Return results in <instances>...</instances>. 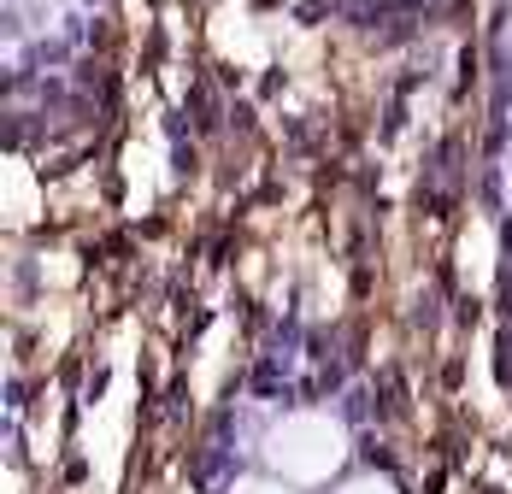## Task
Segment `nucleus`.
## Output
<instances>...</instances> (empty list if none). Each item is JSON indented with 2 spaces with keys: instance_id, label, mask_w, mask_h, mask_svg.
<instances>
[{
  "instance_id": "1",
  "label": "nucleus",
  "mask_w": 512,
  "mask_h": 494,
  "mask_svg": "<svg viewBox=\"0 0 512 494\" xmlns=\"http://www.w3.org/2000/svg\"><path fill=\"white\" fill-rule=\"evenodd\" d=\"M342 459H348V436L324 412H289L265 436V465L283 483H330L342 471Z\"/></svg>"
},
{
  "instance_id": "2",
  "label": "nucleus",
  "mask_w": 512,
  "mask_h": 494,
  "mask_svg": "<svg viewBox=\"0 0 512 494\" xmlns=\"http://www.w3.org/2000/svg\"><path fill=\"white\" fill-rule=\"evenodd\" d=\"M124 436H130V359H118L112 389H106V400L89 412V430H83L89 459H95V471H101V489H112V483H118V465H124Z\"/></svg>"
},
{
  "instance_id": "3",
  "label": "nucleus",
  "mask_w": 512,
  "mask_h": 494,
  "mask_svg": "<svg viewBox=\"0 0 512 494\" xmlns=\"http://www.w3.org/2000/svg\"><path fill=\"white\" fill-rule=\"evenodd\" d=\"M460 253H465V277H471V289H483V283H489V224H471Z\"/></svg>"
},
{
  "instance_id": "4",
  "label": "nucleus",
  "mask_w": 512,
  "mask_h": 494,
  "mask_svg": "<svg viewBox=\"0 0 512 494\" xmlns=\"http://www.w3.org/2000/svg\"><path fill=\"white\" fill-rule=\"evenodd\" d=\"M12 224H30L36 218V189H30V171H24V159H12Z\"/></svg>"
},
{
  "instance_id": "5",
  "label": "nucleus",
  "mask_w": 512,
  "mask_h": 494,
  "mask_svg": "<svg viewBox=\"0 0 512 494\" xmlns=\"http://www.w3.org/2000/svg\"><path fill=\"white\" fill-rule=\"evenodd\" d=\"M224 336H230V330H224V324H218V330H212V336H206V347H201V377H195V389H212V371H218V353H224Z\"/></svg>"
},
{
  "instance_id": "6",
  "label": "nucleus",
  "mask_w": 512,
  "mask_h": 494,
  "mask_svg": "<svg viewBox=\"0 0 512 494\" xmlns=\"http://www.w3.org/2000/svg\"><path fill=\"white\" fill-rule=\"evenodd\" d=\"M236 494H289V483H283V477H277V483H271V477H248V483H236Z\"/></svg>"
},
{
  "instance_id": "7",
  "label": "nucleus",
  "mask_w": 512,
  "mask_h": 494,
  "mask_svg": "<svg viewBox=\"0 0 512 494\" xmlns=\"http://www.w3.org/2000/svg\"><path fill=\"white\" fill-rule=\"evenodd\" d=\"M342 494H395V489H389L383 477H359V483H348Z\"/></svg>"
},
{
  "instance_id": "8",
  "label": "nucleus",
  "mask_w": 512,
  "mask_h": 494,
  "mask_svg": "<svg viewBox=\"0 0 512 494\" xmlns=\"http://www.w3.org/2000/svg\"><path fill=\"white\" fill-rule=\"evenodd\" d=\"M6 494H24V477L18 471H6Z\"/></svg>"
},
{
  "instance_id": "9",
  "label": "nucleus",
  "mask_w": 512,
  "mask_h": 494,
  "mask_svg": "<svg viewBox=\"0 0 512 494\" xmlns=\"http://www.w3.org/2000/svg\"><path fill=\"white\" fill-rule=\"evenodd\" d=\"M507 195H512V165H507Z\"/></svg>"
}]
</instances>
